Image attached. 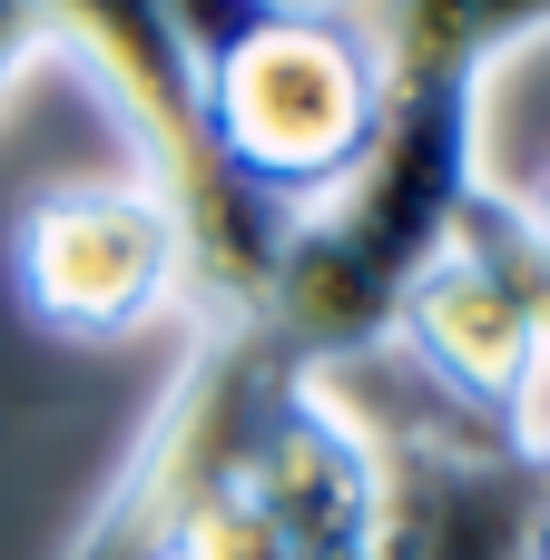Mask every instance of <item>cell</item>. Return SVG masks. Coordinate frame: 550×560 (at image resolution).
<instances>
[{"label": "cell", "instance_id": "cell-1", "mask_svg": "<svg viewBox=\"0 0 550 560\" xmlns=\"http://www.w3.org/2000/svg\"><path fill=\"white\" fill-rule=\"evenodd\" d=\"M482 89H394L374 148L295 217H276L256 325L295 364H344L394 335L403 285L453 246L463 207L482 197Z\"/></svg>", "mask_w": 550, "mask_h": 560}, {"label": "cell", "instance_id": "cell-2", "mask_svg": "<svg viewBox=\"0 0 550 560\" xmlns=\"http://www.w3.org/2000/svg\"><path fill=\"white\" fill-rule=\"evenodd\" d=\"M197 148L266 217L315 207L384 128V69L335 0H167Z\"/></svg>", "mask_w": 550, "mask_h": 560}, {"label": "cell", "instance_id": "cell-3", "mask_svg": "<svg viewBox=\"0 0 550 560\" xmlns=\"http://www.w3.org/2000/svg\"><path fill=\"white\" fill-rule=\"evenodd\" d=\"M39 20H49V49H69L89 69L98 108L138 148V177L177 197V217L197 236V295L187 305H256L276 217L246 207L236 187H217V167L197 148V98H187V49L167 30V0H39Z\"/></svg>", "mask_w": 550, "mask_h": 560}, {"label": "cell", "instance_id": "cell-4", "mask_svg": "<svg viewBox=\"0 0 550 560\" xmlns=\"http://www.w3.org/2000/svg\"><path fill=\"white\" fill-rule=\"evenodd\" d=\"M10 305L59 345H128L197 295V236L148 177H59L10 217Z\"/></svg>", "mask_w": 550, "mask_h": 560}, {"label": "cell", "instance_id": "cell-5", "mask_svg": "<svg viewBox=\"0 0 550 560\" xmlns=\"http://www.w3.org/2000/svg\"><path fill=\"white\" fill-rule=\"evenodd\" d=\"M384 345H403V364L463 423L512 433L522 394L541 384V364H550V266H541V246L522 236V217H512L502 187H482L463 207L453 246L403 285Z\"/></svg>", "mask_w": 550, "mask_h": 560}, {"label": "cell", "instance_id": "cell-6", "mask_svg": "<svg viewBox=\"0 0 550 560\" xmlns=\"http://www.w3.org/2000/svg\"><path fill=\"white\" fill-rule=\"evenodd\" d=\"M394 89H482L522 39L550 30V0H335Z\"/></svg>", "mask_w": 550, "mask_h": 560}, {"label": "cell", "instance_id": "cell-7", "mask_svg": "<svg viewBox=\"0 0 550 560\" xmlns=\"http://www.w3.org/2000/svg\"><path fill=\"white\" fill-rule=\"evenodd\" d=\"M49 49V20H39V0H0V98L20 89V69Z\"/></svg>", "mask_w": 550, "mask_h": 560}, {"label": "cell", "instance_id": "cell-8", "mask_svg": "<svg viewBox=\"0 0 550 560\" xmlns=\"http://www.w3.org/2000/svg\"><path fill=\"white\" fill-rule=\"evenodd\" d=\"M502 197H512V217H522V236L541 246V266H550V158L531 167V177H522V187H502Z\"/></svg>", "mask_w": 550, "mask_h": 560}]
</instances>
